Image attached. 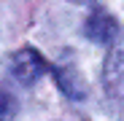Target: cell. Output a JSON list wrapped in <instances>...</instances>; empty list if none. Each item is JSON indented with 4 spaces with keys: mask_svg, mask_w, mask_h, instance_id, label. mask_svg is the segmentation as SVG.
<instances>
[{
    "mask_svg": "<svg viewBox=\"0 0 124 121\" xmlns=\"http://www.w3.org/2000/svg\"><path fill=\"white\" fill-rule=\"evenodd\" d=\"M86 35L92 40H97V43H111L113 35H116V22L105 11H97V14L89 16V22H86Z\"/></svg>",
    "mask_w": 124,
    "mask_h": 121,
    "instance_id": "3",
    "label": "cell"
},
{
    "mask_svg": "<svg viewBox=\"0 0 124 121\" xmlns=\"http://www.w3.org/2000/svg\"><path fill=\"white\" fill-rule=\"evenodd\" d=\"M105 86L113 97H124V40L113 46L105 62Z\"/></svg>",
    "mask_w": 124,
    "mask_h": 121,
    "instance_id": "2",
    "label": "cell"
},
{
    "mask_svg": "<svg viewBox=\"0 0 124 121\" xmlns=\"http://www.w3.org/2000/svg\"><path fill=\"white\" fill-rule=\"evenodd\" d=\"M14 118V100L11 94L0 92V121H11Z\"/></svg>",
    "mask_w": 124,
    "mask_h": 121,
    "instance_id": "4",
    "label": "cell"
},
{
    "mask_svg": "<svg viewBox=\"0 0 124 121\" xmlns=\"http://www.w3.org/2000/svg\"><path fill=\"white\" fill-rule=\"evenodd\" d=\"M46 70H49L46 59L40 57L35 49H22V51H16L14 59H11V73H14V78L19 81V84H35Z\"/></svg>",
    "mask_w": 124,
    "mask_h": 121,
    "instance_id": "1",
    "label": "cell"
}]
</instances>
